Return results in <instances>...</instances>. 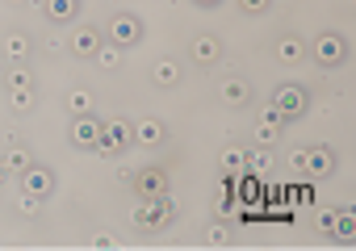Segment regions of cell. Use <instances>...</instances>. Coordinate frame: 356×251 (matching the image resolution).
<instances>
[{"label":"cell","mask_w":356,"mask_h":251,"mask_svg":"<svg viewBox=\"0 0 356 251\" xmlns=\"http://www.w3.org/2000/svg\"><path fill=\"white\" fill-rule=\"evenodd\" d=\"M143 34H147V26H143L138 13H113L105 22V42L118 47V51H134L143 42Z\"/></svg>","instance_id":"6da1fadb"},{"label":"cell","mask_w":356,"mask_h":251,"mask_svg":"<svg viewBox=\"0 0 356 251\" xmlns=\"http://www.w3.org/2000/svg\"><path fill=\"white\" fill-rule=\"evenodd\" d=\"M306 55H310L323 72H335V67H343V59H348V38H343L339 30H323V34L306 47Z\"/></svg>","instance_id":"7a4b0ae2"},{"label":"cell","mask_w":356,"mask_h":251,"mask_svg":"<svg viewBox=\"0 0 356 251\" xmlns=\"http://www.w3.org/2000/svg\"><path fill=\"white\" fill-rule=\"evenodd\" d=\"M268 109H273L281 122H298V118H306V109H310V92H306L302 84H277Z\"/></svg>","instance_id":"3957f363"},{"label":"cell","mask_w":356,"mask_h":251,"mask_svg":"<svg viewBox=\"0 0 356 251\" xmlns=\"http://www.w3.org/2000/svg\"><path fill=\"white\" fill-rule=\"evenodd\" d=\"M335 168H339L335 147L314 143V147L302 151V168H298V176H306V180H327V176H335Z\"/></svg>","instance_id":"277c9868"},{"label":"cell","mask_w":356,"mask_h":251,"mask_svg":"<svg viewBox=\"0 0 356 251\" xmlns=\"http://www.w3.org/2000/svg\"><path fill=\"white\" fill-rule=\"evenodd\" d=\"M130 147H134V122H126V118L101 122V143H97L101 155H122V151H130Z\"/></svg>","instance_id":"5b68a950"},{"label":"cell","mask_w":356,"mask_h":251,"mask_svg":"<svg viewBox=\"0 0 356 251\" xmlns=\"http://www.w3.org/2000/svg\"><path fill=\"white\" fill-rule=\"evenodd\" d=\"M67 138H72V147H80V151H97V143H101V118H97V113L72 118V122H67Z\"/></svg>","instance_id":"8992f818"},{"label":"cell","mask_w":356,"mask_h":251,"mask_svg":"<svg viewBox=\"0 0 356 251\" xmlns=\"http://www.w3.org/2000/svg\"><path fill=\"white\" fill-rule=\"evenodd\" d=\"M67 47H72L76 59H92V55L105 47V30H101V26H76L72 38H67Z\"/></svg>","instance_id":"52a82bcc"},{"label":"cell","mask_w":356,"mask_h":251,"mask_svg":"<svg viewBox=\"0 0 356 251\" xmlns=\"http://www.w3.org/2000/svg\"><path fill=\"white\" fill-rule=\"evenodd\" d=\"M17 180H22V193H30V197H38V201H47V197L55 193V172H51V168H42V163L26 168Z\"/></svg>","instance_id":"ba28073f"},{"label":"cell","mask_w":356,"mask_h":251,"mask_svg":"<svg viewBox=\"0 0 356 251\" xmlns=\"http://www.w3.org/2000/svg\"><path fill=\"white\" fill-rule=\"evenodd\" d=\"M189 59H193L197 67H218V59H222V38H218V34H197V38L189 42Z\"/></svg>","instance_id":"9c48e42d"},{"label":"cell","mask_w":356,"mask_h":251,"mask_svg":"<svg viewBox=\"0 0 356 251\" xmlns=\"http://www.w3.org/2000/svg\"><path fill=\"white\" fill-rule=\"evenodd\" d=\"M218 101L231 105V109H248V105H252V84H248L243 76H227V80L218 84Z\"/></svg>","instance_id":"30bf717a"},{"label":"cell","mask_w":356,"mask_h":251,"mask_svg":"<svg viewBox=\"0 0 356 251\" xmlns=\"http://www.w3.org/2000/svg\"><path fill=\"white\" fill-rule=\"evenodd\" d=\"M273 55H277L281 67H302V59H306V42H302V34H281L277 47H273Z\"/></svg>","instance_id":"8fae6325"},{"label":"cell","mask_w":356,"mask_h":251,"mask_svg":"<svg viewBox=\"0 0 356 251\" xmlns=\"http://www.w3.org/2000/svg\"><path fill=\"white\" fill-rule=\"evenodd\" d=\"M168 143V126L159 122V118H138L134 122V147H163Z\"/></svg>","instance_id":"7c38bea8"},{"label":"cell","mask_w":356,"mask_h":251,"mask_svg":"<svg viewBox=\"0 0 356 251\" xmlns=\"http://www.w3.org/2000/svg\"><path fill=\"white\" fill-rule=\"evenodd\" d=\"M181 80H185V67L176 63L172 55H159V59L151 63V84H155V88H176Z\"/></svg>","instance_id":"4fadbf2b"},{"label":"cell","mask_w":356,"mask_h":251,"mask_svg":"<svg viewBox=\"0 0 356 251\" xmlns=\"http://www.w3.org/2000/svg\"><path fill=\"white\" fill-rule=\"evenodd\" d=\"M168 193V168H143L134 176V197H159Z\"/></svg>","instance_id":"5bb4252c"},{"label":"cell","mask_w":356,"mask_h":251,"mask_svg":"<svg viewBox=\"0 0 356 251\" xmlns=\"http://www.w3.org/2000/svg\"><path fill=\"white\" fill-rule=\"evenodd\" d=\"M84 9V0H42V13L51 26H72Z\"/></svg>","instance_id":"9a60e30c"},{"label":"cell","mask_w":356,"mask_h":251,"mask_svg":"<svg viewBox=\"0 0 356 251\" xmlns=\"http://www.w3.org/2000/svg\"><path fill=\"white\" fill-rule=\"evenodd\" d=\"M34 163H38V159H34V151H30V147H22L17 138L9 143V151H5V155H0V168H5L9 176H22V172H26V168H34Z\"/></svg>","instance_id":"2e32d148"},{"label":"cell","mask_w":356,"mask_h":251,"mask_svg":"<svg viewBox=\"0 0 356 251\" xmlns=\"http://www.w3.org/2000/svg\"><path fill=\"white\" fill-rule=\"evenodd\" d=\"M281 130H285V122H281L273 109H264V113L256 118V130H252V138H256V147H273V143L281 138Z\"/></svg>","instance_id":"e0dca14e"},{"label":"cell","mask_w":356,"mask_h":251,"mask_svg":"<svg viewBox=\"0 0 356 251\" xmlns=\"http://www.w3.org/2000/svg\"><path fill=\"white\" fill-rule=\"evenodd\" d=\"M30 51H34V42H30V34H5V42H0V55H5L9 63H26L30 59Z\"/></svg>","instance_id":"ac0fdd59"},{"label":"cell","mask_w":356,"mask_h":251,"mask_svg":"<svg viewBox=\"0 0 356 251\" xmlns=\"http://www.w3.org/2000/svg\"><path fill=\"white\" fill-rule=\"evenodd\" d=\"M63 105H67V118H84V113H92V92L88 88H72L67 97H63Z\"/></svg>","instance_id":"d6986e66"},{"label":"cell","mask_w":356,"mask_h":251,"mask_svg":"<svg viewBox=\"0 0 356 251\" xmlns=\"http://www.w3.org/2000/svg\"><path fill=\"white\" fill-rule=\"evenodd\" d=\"M331 238H339V243H352L356 238V213L343 205V209H335V226H331Z\"/></svg>","instance_id":"ffe728a7"},{"label":"cell","mask_w":356,"mask_h":251,"mask_svg":"<svg viewBox=\"0 0 356 251\" xmlns=\"http://www.w3.org/2000/svg\"><path fill=\"white\" fill-rule=\"evenodd\" d=\"M243 163H248V151H243V147H235V143H231V147H222V151H218V168H222L227 176L243 172Z\"/></svg>","instance_id":"44dd1931"},{"label":"cell","mask_w":356,"mask_h":251,"mask_svg":"<svg viewBox=\"0 0 356 251\" xmlns=\"http://www.w3.org/2000/svg\"><path fill=\"white\" fill-rule=\"evenodd\" d=\"M206 247H218V251H227V247H235V230L227 226V218H218L210 230H206Z\"/></svg>","instance_id":"7402d4cb"},{"label":"cell","mask_w":356,"mask_h":251,"mask_svg":"<svg viewBox=\"0 0 356 251\" xmlns=\"http://www.w3.org/2000/svg\"><path fill=\"white\" fill-rule=\"evenodd\" d=\"M34 92H38V88H9V109H13L17 118L34 113V105H38V101H34Z\"/></svg>","instance_id":"603a6c76"},{"label":"cell","mask_w":356,"mask_h":251,"mask_svg":"<svg viewBox=\"0 0 356 251\" xmlns=\"http://www.w3.org/2000/svg\"><path fill=\"white\" fill-rule=\"evenodd\" d=\"M248 172H256V176H264V172H273L277 168V159H273V147H256V151H248V163H243Z\"/></svg>","instance_id":"cb8c5ba5"},{"label":"cell","mask_w":356,"mask_h":251,"mask_svg":"<svg viewBox=\"0 0 356 251\" xmlns=\"http://www.w3.org/2000/svg\"><path fill=\"white\" fill-rule=\"evenodd\" d=\"M130 218H134V226H143V230H159V226H155V197H138Z\"/></svg>","instance_id":"d4e9b609"},{"label":"cell","mask_w":356,"mask_h":251,"mask_svg":"<svg viewBox=\"0 0 356 251\" xmlns=\"http://www.w3.org/2000/svg\"><path fill=\"white\" fill-rule=\"evenodd\" d=\"M5 88H34V72L26 63H9L5 67Z\"/></svg>","instance_id":"484cf974"},{"label":"cell","mask_w":356,"mask_h":251,"mask_svg":"<svg viewBox=\"0 0 356 251\" xmlns=\"http://www.w3.org/2000/svg\"><path fill=\"white\" fill-rule=\"evenodd\" d=\"M235 5H239V13H248V17H264V13H273L277 0H235Z\"/></svg>","instance_id":"4316f807"},{"label":"cell","mask_w":356,"mask_h":251,"mask_svg":"<svg viewBox=\"0 0 356 251\" xmlns=\"http://www.w3.org/2000/svg\"><path fill=\"white\" fill-rule=\"evenodd\" d=\"M92 59H101V67H105V72H118V67H122V51H118V47H109V42H105Z\"/></svg>","instance_id":"83f0119b"},{"label":"cell","mask_w":356,"mask_h":251,"mask_svg":"<svg viewBox=\"0 0 356 251\" xmlns=\"http://www.w3.org/2000/svg\"><path fill=\"white\" fill-rule=\"evenodd\" d=\"M235 209H239V201H231V197H227V193H222V197H218V201H214V213H218V218H231V213H235Z\"/></svg>","instance_id":"f1b7e54d"},{"label":"cell","mask_w":356,"mask_h":251,"mask_svg":"<svg viewBox=\"0 0 356 251\" xmlns=\"http://www.w3.org/2000/svg\"><path fill=\"white\" fill-rule=\"evenodd\" d=\"M314 226H318V234H327V238H331V226H335V209H323Z\"/></svg>","instance_id":"f546056e"},{"label":"cell","mask_w":356,"mask_h":251,"mask_svg":"<svg viewBox=\"0 0 356 251\" xmlns=\"http://www.w3.org/2000/svg\"><path fill=\"white\" fill-rule=\"evenodd\" d=\"M38 205H42V201H38V197H30V193H22V201H17V209H22L26 218H30V213H38Z\"/></svg>","instance_id":"4dcf8cb0"},{"label":"cell","mask_w":356,"mask_h":251,"mask_svg":"<svg viewBox=\"0 0 356 251\" xmlns=\"http://www.w3.org/2000/svg\"><path fill=\"white\" fill-rule=\"evenodd\" d=\"M113 247H118V238H113V234H105V230L92 238V251H113Z\"/></svg>","instance_id":"1f68e13d"},{"label":"cell","mask_w":356,"mask_h":251,"mask_svg":"<svg viewBox=\"0 0 356 251\" xmlns=\"http://www.w3.org/2000/svg\"><path fill=\"white\" fill-rule=\"evenodd\" d=\"M193 5H197V9H218L222 0H193Z\"/></svg>","instance_id":"d6a6232c"},{"label":"cell","mask_w":356,"mask_h":251,"mask_svg":"<svg viewBox=\"0 0 356 251\" xmlns=\"http://www.w3.org/2000/svg\"><path fill=\"white\" fill-rule=\"evenodd\" d=\"M5 180H9V172H5V168H0V184H5Z\"/></svg>","instance_id":"836d02e7"},{"label":"cell","mask_w":356,"mask_h":251,"mask_svg":"<svg viewBox=\"0 0 356 251\" xmlns=\"http://www.w3.org/2000/svg\"><path fill=\"white\" fill-rule=\"evenodd\" d=\"M9 5H30V0H9Z\"/></svg>","instance_id":"e575fe53"}]
</instances>
